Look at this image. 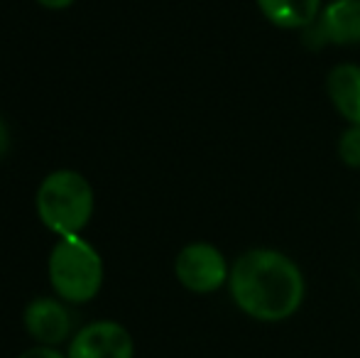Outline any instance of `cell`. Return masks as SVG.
<instances>
[{"label":"cell","mask_w":360,"mask_h":358,"mask_svg":"<svg viewBox=\"0 0 360 358\" xmlns=\"http://www.w3.org/2000/svg\"><path fill=\"white\" fill-rule=\"evenodd\" d=\"M231 297L238 309L257 321H285L304 302V275L285 253L248 250L231 268Z\"/></svg>","instance_id":"6da1fadb"},{"label":"cell","mask_w":360,"mask_h":358,"mask_svg":"<svg viewBox=\"0 0 360 358\" xmlns=\"http://www.w3.org/2000/svg\"><path fill=\"white\" fill-rule=\"evenodd\" d=\"M37 214L52 234L76 236L94 216V189L74 170L49 172L37 189Z\"/></svg>","instance_id":"7a4b0ae2"},{"label":"cell","mask_w":360,"mask_h":358,"mask_svg":"<svg viewBox=\"0 0 360 358\" xmlns=\"http://www.w3.org/2000/svg\"><path fill=\"white\" fill-rule=\"evenodd\" d=\"M47 272L54 292L74 305L91 302L103 285V260L81 234L62 236L54 243Z\"/></svg>","instance_id":"3957f363"},{"label":"cell","mask_w":360,"mask_h":358,"mask_svg":"<svg viewBox=\"0 0 360 358\" xmlns=\"http://www.w3.org/2000/svg\"><path fill=\"white\" fill-rule=\"evenodd\" d=\"M174 272L176 280L189 292H196V295L216 292L231 277L226 258L211 243H191L186 248H181V253L176 255Z\"/></svg>","instance_id":"277c9868"},{"label":"cell","mask_w":360,"mask_h":358,"mask_svg":"<svg viewBox=\"0 0 360 358\" xmlns=\"http://www.w3.org/2000/svg\"><path fill=\"white\" fill-rule=\"evenodd\" d=\"M304 42L309 47L323 44H358L360 42V0H333L319 13L309 27H304Z\"/></svg>","instance_id":"5b68a950"},{"label":"cell","mask_w":360,"mask_h":358,"mask_svg":"<svg viewBox=\"0 0 360 358\" xmlns=\"http://www.w3.org/2000/svg\"><path fill=\"white\" fill-rule=\"evenodd\" d=\"M130 331L118 321H94L84 326L69 344L67 358H133Z\"/></svg>","instance_id":"8992f818"},{"label":"cell","mask_w":360,"mask_h":358,"mask_svg":"<svg viewBox=\"0 0 360 358\" xmlns=\"http://www.w3.org/2000/svg\"><path fill=\"white\" fill-rule=\"evenodd\" d=\"M25 329L39 346H59L72 334V317L54 297H37L25 309Z\"/></svg>","instance_id":"52a82bcc"},{"label":"cell","mask_w":360,"mask_h":358,"mask_svg":"<svg viewBox=\"0 0 360 358\" xmlns=\"http://www.w3.org/2000/svg\"><path fill=\"white\" fill-rule=\"evenodd\" d=\"M328 96L338 113L351 125H360V67L358 64H338L328 74Z\"/></svg>","instance_id":"ba28073f"},{"label":"cell","mask_w":360,"mask_h":358,"mask_svg":"<svg viewBox=\"0 0 360 358\" xmlns=\"http://www.w3.org/2000/svg\"><path fill=\"white\" fill-rule=\"evenodd\" d=\"M257 8L275 27L304 30L319 18L321 0H257Z\"/></svg>","instance_id":"9c48e42d"},{"label":"cell","mask_w":360,"mask_h":358,"mask_svg":"<svg viewBox=\"0 0 360 358\" xmlns=\"http://www.w3.org/2000/svg\"><path fill=\"white\" fill-rule=\"evenodd\" d=\"M338 155L348 167H360V125H351L338 140Z\"/></svg>","instance_id":"30bf717a"},{"label":"cell","mask_w":360,"mask_h":358,"mask_svg":"<svg viewBox=\"0 0 360 358\" xmlns=\"http://www.w3.org/2000/svg\"><path fill=\"white\" fill-rule=\"evenodd\" d=\"M20 358H67L59 354L54 346H32V349H27Z\"/></svg>","instance_id":"8fae6325"},{"label":"cell","mask_w":360,"mask_h":358,"mask_svg":"<svg viewBox=\"0 0 360 358\" xmlns=\"http://www.w3.org/2000/svg\"><path fill=\"white\" fill-rule=\"evenodd\" d=\"M8 148H10V130L5 125V120L0 118V158L8 153Z\"/></svg>","instance_id":"7c38bea8"},{"label":"cell","mask_w":360,"mask_h":358,"mask_svg":"<svg viewBox=\"0 0 360 358\" xmlns=\"http://www.w3.org/2000/svg\"><path fill=\"white\" fill-rule=\"evenodd\" d=\"M42 8H49V10H64L69 5H74V0H37Z\"/></svg>","instance_id":"4fadbf2b"}]
</instances>
